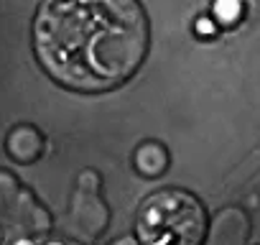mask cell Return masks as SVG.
<instances>
[{
    "mask_svg": "<svg viewBox=\"0 0 260 245\" xmlns=\"http://www.w3.org/2000/svg\"><path fill=\"white\" fill-rule=\"evenodd\" d=\"M197 31H199V34H212V31H214V26H212L207 18H202V21L197 23Z\"/></svg>",
    "mask_w": 260,
    "mask_h": 245,
    "instance_id": "cell-4",
    "label": "cell"
},
{
    "mask_svg": "<svg viewBox=\"0 0 260 245\" xmlns=\"http://www.w3.org/2000/svg\"><path fill=\"white\" fill-rule=\"evenodd\" d=\"M16 245H31V242H28V240H21V242H16Z\"/></svg>",
    "mask_w": 260,
    "mask_h": 245,
    "instance_id": "cell-5",
    "label": "cell"
},
{
    "mask_svg": "<svg viewBox=\"0 0 260 245\" xmlns=\"http://www.w3.org/2000/svg\"><path fill=\"white\" fill-rule=\"evenodd\" d=\"M44 67L74 89H107L133 74L146 51L136 0H46L36 21Z\"/></svg>",
    "mask_w": 260,
    "mask_h": 245,
    "instance_id": "cell-1",
    "label": "cell"
},
{
    "mask_svg": "<svg viewBox=\"0 0 260 245\" xmlns=\"http://www.w3.org/2000/svg\"><path fill=\"white\" fill-rule=\"evenodd\" d=\"M138 232L146 245H197L202 237V209L186 194H156L141 209Z\"/></svg>",
    "mask_w": 260,
    "mask_h": 245,
    "instance_id": "cell-2",
    "label": "cell"
},
{
    "mask_svg": "<svg viewBox=\"0 0 260 245\" xmlns=\"http://www.w3.org/2000/svg\"><path fill=\"white\" fill-rule=\"evenodd\" d=\"M214 13H217L219 21L232 23L240 16V0H217V3H214Z\"/></svg>",
    "mask_w": 260,
    "mask_h": 245,
    "instance_id": "cell-3",
    "label": "cell"
}]
</instances>
